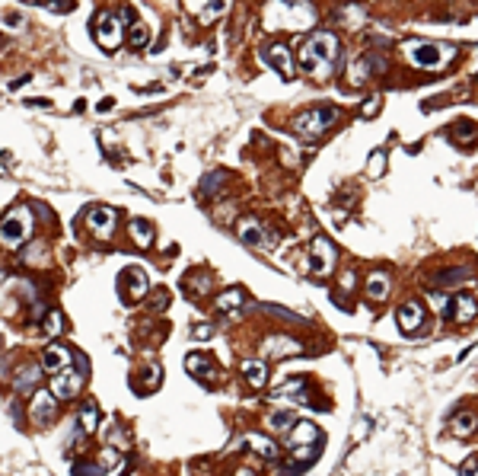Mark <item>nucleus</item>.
I'll use <instances>...</instances> for the list:
<instances>
[{"label":"nucleus","instance_id":"nucleus-42","mask_svg":"<svg viewBox=\"0 0 478 476\" xmlns=\"http://www.w3.org/2000/svg\"><path fill=\"white\" fill-rule=\"evenodd\" d=\"M236 476H256V473H252V470H239Z\"/></svg>","mask_w":478,"mask_h":476},{"label":"nucleus","instance_id":"nucleus-32","mask_svg":"<svg viewBox=\"0 0 478 476\" xmlns=\"http://www.w3.org/2000/svg\"><path fill=\"white\" fill-rule=\"evenodd\" d=\"M472 268H450V272H440V275H434V284H450V282H459V278H469Z\"/></svg>","mask_w":478,"mask_h":476},{"label":"nucleus","instance_id":"nucleus-23","mask_svg":"<svg viewBox=\"0 0 478 476\" xmlns=\"http://www.w3.org/2000/svg\"><path fill=\"white\" fill-rule=\"evenodd\" d=\"M242 377L249 381V387H265L268 384V368H265V361H256V358H249L246 365H242Z\"/></svg>","mask_w":478,"mask_h":476},{"label":"nucleus","instance_id":"nucleus-10","mask_svg":"<svg viewBox=\"0 0 478 476\" xmlns=\"http://www.w3.org/2000/svg\"><path fill=\"white\" fill-rule=\"evenodd\" d=\"M118 288H122V301H124V304H137L140 298H144V294L150 291L144 268H137V266L124 268L122 275H118Z\"/></svg>","mask_w":478,"mask_h":476},{"label":"nucleus","instance_id":"nucleus-34","mask_svg":"<svg viewBox=\"0 0 478 476\" xmlns=\"http://www.w3.org/2000/svg\"><path fill=\"white\" fill-rule=\"evenodd\" d=\"M160 384V365H150V368H144V387L140 390H150V387Z\"/></svg>","mask_w":478,"mask_h":476},{"label":"nucleus","instance_id":"nucleus-29","mask_svg":"<svg viewBox=\"0 0 478 476\" xmlns=\"http://www.w3.org/2000/svg\"><path fill=\"white\" fill-rule=\"evenodd\" d=\"M150 42V33H147V26L144 23H137V19H134L131 23V33H128V45H131V48H144V45Z\"/></svg>","mask_w":478,"mask_h":476},{"label":"nucleus","instance_id":"nucleus-11","mask_svg":"<svg viewBox=\"0 0 478 476\" xmlns=\"http://www.w3.org/2000/svg\"><path fill=\"white\" fill-rule=\"evenodd\" d=\"M80 387H83V374H77L74 365H67L64 371H58V374L51 377V393L58 400H74L77 393H80Z\"/></svg>","mask_w":478,"mask_h":476},{"label":"nucleus","instance_id":"nucleus-5","mask_svg":"<svg viewBox=\"0 0 478 476\" xmlns=\"http://www.w3.org/2000/svg\"><path fill=\"white\" fill-rule=\"evenodd\" d=\"M319 441H322V432L313 425V422H306V419H300L297 425L287 432V448L290 454L297 460H313L316 454H319Z\"/></svg>","mask_w":478,"mask_h":476},{"label":"nucleus","instance_id":"nucleus-27","mask_svg":"<svg viewBox=\"0 0 478 476\" xmlns=\"http://www.w3.org/2000/svg\"><path fill=\"white\" fill-rule=\"evenodd\" d=\"M77 419H80V428H83L86 434L96 432V425H99V410H96V403H93V400L86 403V406H83V412H80Z\"/></svg>","mask_w":478,"mask_h":476},{"label":"nucleus","instance_id":"nucleus-40","mask_svg":"<svg viewBox=\"0 0 478 476\" xmlns=\"http://www.w3.org/2000/svg\"><path fill=\"white\" fill-rule=\"evenodd\" d=\"M166 304H169V294H166V291H160V294H157V304H153V310H157V313H160V310H163Z\"/></svg>","mask_w":478,"mask_h":476},{"label":"nucleus","instance_id":"nucleus-30","mask_svg":"<svg viewBox=\"0 0 478 476\" xmlns=\"http://www.w3.org/2000/svg\"><path fill=\"white\" fill-rule=\"evenodd\" d=\"M478 428V419L472 416V412H462V416H456V422H453V432L459 434V438H466V434H472Z\"/></svg>","mask_w":478,"mask_h":476},{"label":"nucleus","instance_id":"nucleus-35","mask_svg":"<svg viewBox=\"0 0 478 476\" xmlns=\"http://www.w3.org/2000/svg\"><path fill=\"white\" fill-rule=\"evenodd\" d=\"M189 288H195V294H207V288H211V275H204V272H198V275L189 282Z\"/></svg>","mask_w":478,"mask_h":476},{"label":"nucleus","instance_id":"nucleus-22","mask_svg":"<svg viewBox=\"0 0 478 476\" xmlns=\"http://www.w3.org/2000/svg\"><path fill=\"white\" fill-rule=\"evenodd\" d=\"M239 240L242 243H249V246H271V243L265 240V230H262V224L258 221H242V227H239Z\"/></svg>","mask_w":478,"mask_h":476},{"label":"nucleus","instance_id":"nucleus-3","mask_svg":"<svg viewBox=\"0 0 478 476\" xmlns=\"http://www.w3.org/2000/svg\"><path fill=\"white\" fill-rule=\"evenodd\" d=\"M405 55H408V64L418 71H443L453 61V48L440 42H412L405 45Z\"/></svg>","mask_w":478,"mask_h":476},{"label":"nucleus","instance_id":"nucleus-12","mask_svg":"<svg viewBox=\"0 0 478 476\" xmlns=\"http://www.w3.org/2000/svg\"><path fill=\"white\" fill-rule=\"evenodd\" d=\"M55 410H58V396L51 390H35L32 393V406H29V416H32L35 425H48L55 419Z\"/></svg>","mask_w":478,"mask_h":476},{"label":"nucleus","instance_id":"nucleus-1","mask_svg":"<svg viewBox=\"0 0 478 476\" xmlns=\"http://www.w3.org/2000/svg\"><path fill=\"white\" fill-rule=\"evenodd\" d=\"M300 67L309 80H332L341 71V42L335 33H316L300 45Z\"/></svg>","mask_w":478,"mask_h":476},{"label":"nucleus","instance_id":"nucleus-26","mask_svg":"<svg viewBox=\"0 0 478 476\" xmlns=\"http://www.w3.org/2000/svg\"><path fill=\"white\" fill-rule=\"evenodd\" d=\"M294 425H297V416H294V412H271V416H268V428H271V432L287 434Z\"/></svg>","mask_w":478,"mask_h":476},{"label":"nucleus","instance_id":"nucleus-21","mask_svg":"<svg viewBox=\"0 0 478 476\" xmlns=\"http://www.w3.org/2000/svg\"><path fill=\"white\" fill-rule=\"evenodd\" d=\"M367 298H370L373 304H379V301H386L389 298V275L386 272H370V278H367Z\"/></svg>","mask_w":478,"mask_h":476},{"label":"nucleus","instance_id":"nucleus-9","mask_svg":"<svg viewBox=\"0 0 478 476\" xmlns=\"http://www.w3.org/2000/svg\"><path fill=\"white\" fill-rule=\"evenodd\" d=\"M262 61L271 67V71H278L284 80H294V77H297V67H294V58H290V48L284 42L262 45Z\"/></svg>","mask_w":478,"mask_h":476},{"label":"nucleus","instance_id":"nucleus-15","mask_svg":"<svg viewBox=\"0 0 478 476\" xmlns=\"http://www.w3.org/2000/svg\"><path fill=\"white\" fill-rule=\"evenodd\" d=\"M70 361H74V351L61 342H51L48 349H45V355H41V371H48V374L55 377L58 371H64Z\"/></svg>","mask_w":478,"mask_h":476},{"label":"nucleus","instance_id":"nucleus-25","mask_svg":"<svg viewBox=\"0 0 478 476\" xmlns=\"http://www.w3.org/2000/svg\"><path fill=\"white\" fill-rule=\"evenodd\" d=\"M128 230H131L134 243H137L140 250H144V246H150V240H153V227H150L147 221H140V217H134L131 224H128Z\"/></svg>","mask_w":478,"mask_h":476},{"label":"nucleus","instance_id":"nucleus-33","mask_svg":"<svg viewBox=\"0 0 478 476\" xmlns=\"http://www.w3.org/2000/svg\"><path fill=\"white\" fill-rule=\"evenodd\" d=\"M41 329H45L48 336H58L61 329H64V323H61V313H58V310L45 313V320H41Z\"/></svg>","mask_w":478,"mask_h":476},{"label":"nucleus","instance_id":"nucleus-7","mask_svg":"<svg viewBox=\"0 0 478 476\" xmlns=\"http://www.w3.org/2000/svg\"><path fill=\"white\" fill-rule=\"evenodd\" d=\"M131 19V13H108V10H102L99 17H96V42L102 45L106 51H115L118 45H122L124 39V23Z\"/></svg>","mask_w":478,"mask_h":476},{"label":"nucleus","instance_id":"nucleus-20","mask_svg":"<svg viewBox=\"0 0 478 476\" xmlns=\"http://www.w3.org/2000/svg\"><path fill=\"white\" fill-rule=\"evenodd\" d=\"M185 368H189L191 377H198V381H204V384H214L217 381V371H214V365H211V358H204V355H198V351L185 358Z\"/></svg>","mask_w":478,"mask_h":476},{"label":"nucleus","instance_id":"nucleus-24","mask_svg":"<svg viewBox=\"0 0 478 476\" xmlns=\"http://www.w3.org/2000/svg\"><path fill=\"white\" fill-rule=\"evenodd\" d=\"M246 444H249V448H252V451H256V454H262L265 460H274V457H278V454H280V448H278V444H274L271 438H265V434H249V438H246Z\"/></svg>","mask_w":478,"mask_h":476},{"label":"nucleus","instance_id":"nucleus-13","mask_svg":"<svg viewBox=\"0 0 478 476\" xmlns=\"http://www.w3.org/2000/svg\"><path fill=\"white\" fill-rule=\"evenodd\" d=\"M86 224H90V230L99 240H108V237L115 234L118 214H115V208H90L86 211Z\"/></svg>","mask_w":478,"mask_h":476},{"label":"nucleus","instance_id":"nucleus-14","mask_svg":"<svg viewBox=\"0 0 478 476\" xmlns=\"http://www.w3.org/2000/svg\"><path fill=\"white\" fill-rule=\"evenodd\" d=\"M262 351L268 358H294V355H303V345L290 336H268L262 342Z\"/></svg>","mask_w":478,"mask_h":476},{"label":"nucleus","instance_id":"nucleus-2","mask_svg":"<svg viewBox=\"0 0 478 476\" xmlns=\"http://www.w3.org/2000/svg\"><path fill=\"white\" fill-rule=\"evenodd\" d=\"M265 29H287V33H303L316 23V7L309 0H268L265 3Z\"/></svg>","mask_w":478,"mask_h":476},{"label":"nucleus","instance_id":"nucleus-28","mask_svg":"<svg viewBox=\"0 0 478 476\" xmlns=\"http://www.w3.org/2000/svg\"><path fill=\"white\" fill-rule=\"evenodd\" d=\"M223 183H227V173H223V170H217V173H207L204 179H201V195H204V199L217 195Z\"/></svg>","mask_w":478,"mask_h":476},{"label":"nucleus","instance_id":"nucleus-8","mask_svg":"<svg viewBox=\"0 0 478 476\" xmlns=\"http://www.w3.org/2000/svg\"><path fill=\"white\" fill-rule=\"evenodd\" d=\"M335 262H338V250L329 237H316L313 246H309V272L316 278H325L335 272Z\"/></svg>","mask_w":478,"mask_h":476},{"label":"nucleus","instance_id":"nucleus-36","mask_svg":"<svg viewBox=\"0 0 478 476\" xmlns=\"http://www.w3.org/2000/svg\"><path fill=\"white\" fill-rule=\"evenodd\" d=\"M383 170H386V154L376 151V154L370 157V170H367V173H370V176H379Z\"/></svg>","mask_w":478,"mask_h":476},{"label":"nucleus","instance_id":"nucleus-4","mask_svg":"<svg viewBox=\"0 0 478 476\" xmlns=\"http://www.w3.org/2000/svg\"><path fill=\"white\" fill-rule=\"evenodd\" d=\"M338 109L335 106H316V109H306V112H300L297 118H294V131L303 138V141H319L322 131L325 128H332L335 122H338Z\"/></svg>","mask_w":478,"mask_h":476},{"label":"nucleus","instance_id":"nucleus-16","mask_svg":"<svg viewBox=\"0 0 478 476\" xmlns=\"http://www.w3.org/2000/svg\"><path fill=\"white\" fill-rule=\"evenodd\" d=\"M450 317L456 320V323H472V320L478 317V301L472 298L469 291H459V294H453L450 298Z\"/></svg>","mask_w":478,"mask_h":476},{"label":"nucleus","instance_id":"nucleus-39","mask_svg":"<svg viewBox=\"0 0 478 476\" xmlns=\"http://www.w3.org/2000/svg\"><path fill=\"white\" fill-rule=\"evenodd\" d=\"M459 476H478V467H475V460H469V464H462Z\"/></svg>","mask_w":478,"mask_h":476},{"label":"nucleus","instance_id":"nucleus-37","mask_svg":"<svg viewBox=\"0 0 478 476\" xmlns=\"http://www.w3.org/2000/svg\"><path fill=\"white\" fill-rule=\"evenodd\" d=\"M74 476H102V470L96 464H80V467H74Z\"/></svg>","mask_w":478,"mask_h":476},{"label":"nucleus","instance_id":"nucleus-18","mask_svg":"<svg viewBox=\"0 0 478 476\" xmlns=\"http://www.w3.org/2000/svg\"><path fill=\"white\" fill-rule=\"evenodd\" d=\"M274 400H290V403H309V393H306V381L303 377H290L278 390L271 393Z\"/></svg>","mask_w":478,"mask_h":476},{"label":"nucleus","instance_id":"nucleus-38","mask_svg":"<svg viewBox=\"0 0 478 476\" xmlns=\"http://www.w3.org/2000/svg\"><path fill=\"white\" fill-rule=\"evenodd\" d=\"M376 109H379V96H370V100L363 102V118H373L376 116Z\"/></svg>","mask_w":478,"mask_h":476},{"label":"nucleus","instance_id":"nucleus-6","mask_svg":"<svg viewBox=\"0 0 478 476\" xmlns=\"http://www.w3.org/2000/svg\"><path fill=\"white\" fill-rule=\"evenodd\" d=\"M29 234H32V211L26 208V205L13 208L7 217H3V221H0V243L10 246V250L23 246Z\"/></svg>","mask_w":478,"mask_h":476},{"label":"nucleus","instance_id":"nucleus-41","mask_svg":"<svg viewBox=\"0 0 478 476\" xmlns=\"http://www.w3.org/2000/svg\"><path fill=\"white\" fill-rule=\"evenodd\" d=\"M214 333V329H211V326H198V329H195V336H198V339H207V336Z\"/></svg>","mask_w":478,"mask_h":476},{"label":"nucleus","instance_id":"nucleus-19","mask_svg":"<svg viewBox=\"0 0 478 476\" xmlns=\"http://www.w3.org/2000/svg\"><path fill=\"white\" fill-rule=\"evenodd\" d=\"M39 381H41V368L39 365H23V368L17 371V377H13V387H17V393H35L39 390Z\"/></svg>","mask_w":478,"mask_h":476},{"label":"nucleus","instance_id":"nucleus-17","mask_svg":"<svg viewBox=\"0 0 478 476\" xmlns=\"http://www.w3.org/2000/svg\"><path fill=\"white\" fill-rule=\"evenodd\" d=\"M424 304L421 301H405L402 307L396 310V320H399V326H402V333H418L421 326H424Z\"/></svg>","mask_w":478,"mask_h":476},{"label":"nucleus","instance_id":"nucleus-31","mask_svg":"<svg viewBox=\"0 0 478 476\" xmlns=\"http://www.w3.org/2000/svg\"><path fill=\"white\" fill-rule=\"evenodd\" d=\"M239 304H242V288H233V291H227V294L217 298V307L220 310H236Z\"/></svg>","mask_w":478,"mask_h":476}]
</instances>
